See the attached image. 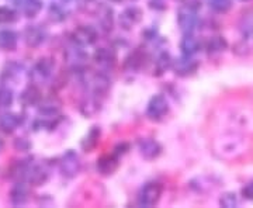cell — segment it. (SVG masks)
<instances>
[{
  "label": "cell",
  "instance_id": "3",
  "mask_svg": "<svg viewBox=\"0 0 253 208\" xmlns=\"http://www.w3.org/2000/svg\"><path fill=\"white\" fill-rule=\"evenodd\" d=\"M169 113V103L165 96L156 94L149 100L148 107H146V116L152 121H159L162 120L166 114Z\"/></svg>",
  "mask_w": 253,
  "mask_h": 208
},
{
  "label": "cell",
  "instance_id": "18",
  "mask_svg": "<svg viewBox=\"0 0 253 208\" xmlns=\"http://www.w3.org/2000/svg\"><path fill=\"white\" fill-rule=\"evenodd\" d=\"M226 46H228V44H226V41L222 37H212L207 44L208 54H219V52H222L224 49H226Z\"/></svg>",
  "mask_w": 253,
  "mask_h": 208
},
{
  "label": "cell",
  "instance_id": "8",
  "mask_svg": "<svg viewBox=\"0 0 253 208\" xmlns=\"http://www.w3.org/2000/svg\"><path fill=\"white\" fill-rule=\"evenodd\" d=\"M52 69H54V64L49 59H45V58L40 59L31 71V78L36 82H44L51 76Z\"/></svg>",
  "mask_w": 253,
  "mask_h": 208
},
{
  "label": "cell",
  "instance_id": "12",
  "mask_svg": "<svg viewBox=\"0 0 253 208\" xmlns=\"http://www.w3.org/2000/svg\"><path fill=\"white\" fill-rule=\"evenodd\" d=\"M118 167V156L114 155H106V156H101L99 161H97V170L101 174L107 176L111 174L117 170Z\"/></svg>",
  "mask_w": 253,
  "mask_h": 208
},
{
  "label": "cell",
  "instance_id": "13",
  "mask_svg": "<svg viewBox=\"0 0 253 208\" xmlns=\"http://www.w3.org/2000/svg\"><path fill=\"white\" fill-rule=\"evenodd\" d=\"M94 61L101 68H113L116 64V54L109 48H100L94 52Z\"/></svg>",
  "mask_w": 253,
  "mask_h": 208
},
{
  "label": "cell",
  "instance_id": "6",
  "mask_svg": "<svg viewBox=\"0 0 253 208\" xmlns=\"http://www.w3.org/2000/svg\"><path fill=\"white\" fill-rule=\"evenodd\" d=\"M142 18V11L138 7H128L120 16V26L124 30H132Z\"/></svg>",
  "mask_w": 253,
  "mask_h": 208
},
{
  "label": "cell",
  "instance_id": "24",
  "mask_svg": "<svg viewBox=\"0 0 253 208\" xmlns=\"http://www.w3.org/2000/svg\"><path fill=\"white\" fill-rule=\"evenodd\" d=\"M219 204L225 208H234L238 206V197H236L235 193H225L219 199Z\"/></svg>",
  "mask_w": 253,
  "mask_h": 208
},
{
  "label": "cell",
  "instance_id": "10",
  "mask_svg": "<svg viewBox=\"0 0 253 208\" xmlns=\"http://www.w3.org/2000/svg\"><path fill=\"white\" fill-rule=\"evenodd\" d=\"M46 33L44 28L40 26H28L24 31V40L30 46H38L41 45L45 41Z\"/></svg>",
  "mask_w": 253,
  "mask_h": 208
},
{
  "label": "cell",
  "instance_id": "23",
  "mask_svg": "<svg viewBox=\"0 0 253 208\" xmlns=\"http://www.w3.org/2000/svg\"><path fill=\"white\" fill-rule=\"evenodd\" d=\"M170 65H172V59H170V55L166 54V52H163V54L159 56V59L156 61V68H158V73L161 75V73L166 72V69H169V68H170Z\"/></svg>",
  "mask_w": 253,
  "mask_h": 208
},
{
  "label": "cell",
  "instance_id": "2",
  "mask_svg": "<svg viewBox=\"0 0 253 208\" xmlns=\"http://www.w3.org/2000/svg\"><path fill=\"white\" fill-rule=\"evenodd\" d=\"M197 21H199V16H197V9L194 6L186 4L179 10L177 23L184 34H191L194 28L197 27Z\"/></svg>",
  "mask_w": 253,
  "mask_h": 208
},
{
  "label": "cell",
  "instance_id": "27",
  "mask_svg": "<svg viewBox=\"0 0 253 208\" xmlns=\"http://www.w3.org/2000/svg\"><path fill=\"white\" fill-rule=\"evenodd\" d=\"M10 3H13V4H16V6H23V3L26 1V0H9Z\"/></svg>",
  "mask_w": 253,
  "mask_h": 208
},
{
  "label": "cell",
  "instance_id": "7",
  "mask_svg": "<svg viewBox=\"0 0 253 208\" xmlns=\"http://www.w3.org/2000/svg\"><path fill=\"white\" fill-rule=\"evenodd\" d=\"M139 152L144 156L145 159L148 161H152L155 158H158L161 152H162V146L159 145V142H156L155 139H151V138H145V139H141L139 141Z\"/></svg>",
  "mask_w": 253,
  "mask_h": 208
},
{
  "label": "cell",
  "instance_id": "28",
  "mask_svg": "<svg viewBox=\"0 0 253 208\" xmlns=\"http://www.w3.org/2000/svg\"><path fill=\"white\" fill-rule=\"evenodd\" d=\"M3 146H4V144H3V141H1V138H0V152L3 151Z\"/></svg>",
  "mask_w": 253,
  "mask_h": 208
},
{
  "label": "cell",
  "instance_id": "11",
  "mask_svg": "<svg viewBox=\"0 0 253 208\" xmlns=\"http://www.w3.org/2000/svg\"><path fill=\"white\" fill-rule=\"evenodd\" d=\"M197 62L194 59H191V56H184L180 59H177L174 62V72L177 73L179 76H189L193 72H196L197 69Z\"/></svg>",
  "mask_w": 253,
  "mask_h": 208
},
{
  "label": "cell",
  "instance_id": "20",
  "mask_svg": "<svg viewBox=\"0 0 253 208\" xmlns=\"http://www.w3.org/2000/svg\"><path fill=\"white\" fill-rule=\"evenodd\" d=\"M42 9V3L40 0H26L23 3V10L27 17H36Z\"/></svg>",
  "mask_w": 253,
  "mask_h": 208
},
{
  "label": "cell",
  "instance_id": "21",
  "mask_svg": "<svg viewBox=\"0 0 253 208\" xmlns=\"http://www.w3.org/2000/svg\"><path fill=\"white\" fill-rule=\"evenodd\" d=\"M17 20V13L11 7L1 6L0 7V26L3 24H11Z\"/></svg>",
  "mask_w": 253,
  "mask_h": 208
},
{
  "label": "cell",
  "instance_id": "4",
  "mask_svg": "<svg viewBox=\"0 0 253 208\" xmlns=\"http://www.w3.org/2000/svg\"><path fill=\"white\" fill-rule=\"evenodd\" d=\"M82 163L78 154H75L73 151H68L62 156L61 161V170L66 177H75L78 173L81 172Z\"/></svg>",
  "mask_w": 253,
  "mask_h": 208
},
{
  "label": "cell",
  "instance_id": "9",
  "mask_svg": "<svg viewBox=\"0 0 253 208\" xmlns=\"http://www.w3.org/2000/svg\"><path fill=\"white\" fill-rule=\"evenodd\" d=\"M23 123V117L16 113H4L0 116V129L6 134H11L16 131Z\"/></svg>",
  "mask_w": 253,
  "mask_h": 208
},
{
  "label": "cell",
  "instance_id": "25",
  "mask_svg": "<svg viewBox=\"0 0 253 208\" xmlns=\"http://www.w3.org/2000/svg\"><path fill=\"white\" fill-rule=\"evenodd\" d=\"M13 103V91L9 89H0V107L6 109Z\"/></svg>",
  "mask_w": 253,
  "mask_h": 208
},
{
  "label": "cell",
  "instance_id": "22",
  "mask_svg": "<svg viewBox=\"0 0 253 208\" xmlns=\"http://www.w3.org/2000/svg\"><path fill=\"white\" fill-rule=\"evenodd\" d=\"M210 7L217 13H226L232 7V0H208Z\"/></svg>",
  "mask_w": 253,
  "mask_h": 208
},
{
  "label": "cell",
  "instance_id": "19",
  "mask_svg": "<svg viewBox=\"0 0 253 208\" xmlns=\"http://www.w3.org/2000/svg\"><path fill=\"white\" fill-rule=\"evenodd\" d=\"M11 203L14 206H21L27 201V190L23 184H17L13 190H11Z\"/></svg>",
  "mask_w": 253,
  "mask_h": 208
},
{
  "label": "cell",
  "instance_id": "5",
  "mask_svg": "<svg viewBox=\"0 0 253 208\" xmlns=\"http://www.w3.org/2000/svg\"><path fill=\"white\" fill-rule=\"evenodd\" d=\"M72 38L73 42L78 46L91 45V44H94L96 40H97V33H96V30L93 27H90V26H81V27L75 30Z\"/></svg>",
  "mask_w": 253,
  "mask_h": 208
},
{
  "label": "cell",
  "instance_id": "29",
  "mask_svg": "<svg viewBox=\"0 0 253 208\" xmlns=\"http://www.w3.org/2000/svg\"><path fill=\"white\" fill-rule=\"evenodd\" d=\"M242 1H246V0H242Z\"/></svg>",
  "mask_w": 253,
  "mask_h": 208
},
{
  "label": "cell",
  "instance_id": "14",
  "mask_svg": "<svg viewBox=\"0 0 253 208\" xmlns=\"http://www.w3.org/2000/svg\"><path fill=\"white\" fill-rule=\"evenodd\" d=\"M17 34L11 30H0V49L13 51L17 46Z\"/></svg>",
  "mask_w": 253,
  "mask_h": 208
},
{
  "label": "cell",
  "instance_id": "15",
  "mask_svg": "<svg viewBox=\"0 0 253 208\" xmlns=\"http://www.w3.org/2000/svg\"><path fill=\"white\" fill-rule=\"evenodd\" d=\"M181 54L184 56H193L194 54H197L200 49V42L196 37H193L191 34H186V37L181 40L180 42Z\"/></svg>",
  "mask_w": 253,
  "mask_h": 208
},
{
  "label": "cell",
  "instance_id": "16",
  "mask_svg": "<svg viewBox=\"0 0 253 208\" xmlns=\"http://www.w3.org/2000/svg\"><path fill=\"white\" fill-rule=\"evenodd\" d=\"M99 138H100V128L93 127L89 131V134L86 135V138L83 139L82 142V148L86 151V152H90L91 149L96 148V145L99 144Z\"/></svg>",
  "mask_w": 253,
  "mask_h": 208
},
{
  "label": "cell",
  "instance_id": "26",
  "mask_svg": "<svg viewBox=\"0 0 253 208\" xmlns=\"http://www.w3.org/2000/svg\"><path fill=\"white\" fill-rule=\"evenodd\" d=\"M242 194L246 200L249 201H253V180L249 181L244 189H242Z\"/></svg>",
  "mask_w": 253,
  "mask_h": 208
},
{
  "label": "cell",
  "instance_id": "1",
  "mask_svg": "<svg viewBox=\"0 0 253 208\" xmlns=\"http://www.w3.org/2000/svg\"><path fill=\"white\" fill-rule=\"evenodd\" d=\"M163 187L161 183H148L141 189L138 194V206L141 207H154L162 197Z\"/></svg>",
  "mask_w": 253,
  "mask_h": 208
},
{
  "label": "cell",
  "instance_id": "17",
  "mask_svg": "<svg viewBox=\"0 0 253 208\" xmlns=\"http://www.w3.org/2000/svg\"><path fill=\"white\" fill-rule=\"evenodd\" d=\"M20 99H21V103L24 106H34V104H37L41 100V96H40L38 89L34 87V86H31V87H28V89L23 91Z\"/></svg>",
  "mask_w": 253,
  "mask_h": 208
}]
</instances>
